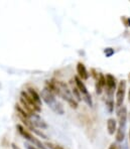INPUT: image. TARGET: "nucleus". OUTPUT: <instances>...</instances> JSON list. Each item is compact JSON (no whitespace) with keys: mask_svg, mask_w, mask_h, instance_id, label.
I'll return each instance as SVG.
<instances>
[{"mask_svg":"<svg viewBox=\"0 0 130 149\" xmlns=\"http://www.w3.org/2000/svg\"><path fill=\"white\" fill-rule=\"evenodd\" d=\"M74 80H75V84H76L77 88H78V90L80 91V93H81L82 99L85 101V102L87 103L89 106H92V105H93V102H92L91 95H90L87 87L85 86V84L82 82V80H81L79 77H75Z\"/></svg>","mask_w":130,"mask_h":149,"instance_id":"6","label":"nucleus"},{"mask_svg":"<svg viewBox=\"0 0 130 149\" xmlns=\"http://www.w3.org/2000/svg\"><path fill=\"white\" fill-rule=\"evenodd\" d=\"M129 80H130V74H129Z\"/></svg>","mask_w":130,"mask_h":149,"instance_id":"23","label":"nucleus"},{"mask_svg":"<svg viewBox=\"0 0 130 149\" xmlns=\"http://www.w3.org/2000/svg\"><path fill=\"white\" fill-rule=\"evenodd\" d=\"M30 121L34 127H39V128H47V124L37 114H31L30 115Z\"/></svg>","mask_w":130,"mask_h":149,"instance_id":"10","label":"nucleus"},{"mask_svg":"<svg viewBox=\"0 0 130 149\" xmlns=\"http://www.w3.org/2000/svg\"><path fill=\"white\" fill-rule=\"evenodd\" d=\"M108 149H121V146L118 143H116V142H113V143H111V145L109 146Z\"/></svg>","mask_w":130,"mask_h":149,"instance_id":"18","label":"nucleus"},{"mask_svg":"<svg viewBox=\"0 0 130 149\" xmlns=\"http://www.w3.org/2000/svg\"><path fill=\"white\" fill-rule=\"evenodd\" d=\"M41 99L45 102V104H47L54 112H56L57 114H59V115L64 114L63 105L57 100L56 95H54L50 90H48L47 88H45V89L41 91Z\"/></svg>","mask_w":130,"mask_h":149,"instance_id":"2","label":"nucleus"},{"mask_svg":"<svg viewBox=\"0 0 130 149\" xmlns=\"http://www.w3.org/2000/svg\"><path fill=\"white\" fill-rule=\"evenodd\" d=\"M117 128H118V123H117V121H116V119H114V118H109V119L107 120L108 133H109L110 135L116 134Z\"/></svg>","mask_w":130,"mask_h":149,"instance_id":"12","label":"nucleus"},{"mask_svg":"<svg viewBox=\"0 0 130 149\" xmlns=\"http://www.w3.org/2000/svg\"><path fill=\"white\" fill-rule=\"evenodd\" d=\"M20 103L22 108L26 112H28L29 114H36L39 113L41 110V107H39L38 105L34 102L31 98L29 97L26 91H22L20 94Z\"/></svg>","mask_w":130,"mask_h":149,"instance_id":"4","label":"nucleus"},{"mask_svg":"<svg viewBox=\"0 0 130 149\" xmlns=\"http://www.w3.org/2000/svg\"><path fill=\"white\" fill-rule=\"evenodd\" d=\"M125 93H126V81L122 80L119 82L117 85V89H116V106L117 108H121L123 106V102H124Z\"/></svg>","mask_w":130,"mask_h":149,"instance_id":"7","label":"nucleus"},{"mask_svg":"<svg viewBox=\"0 0 130 149\" xmlns=\"http://www.w3.org/2000/svg\"><path fill=\"white\" fill-rule=\"evenodd\" d=\"M26 149H39V148H37L36 147V146H34V145H31V144H26Z\"/></svg>","mask_w":130,"mask_h":149,"instance_id":"19","label":"nucleus"},{"mask_svg":"<svg viewBox=\"0 0 130 149\" xmlns=\"http://www.w3.org/2000/svg\"><path fill=\"white\" fill-rule=\"evenodd\" d=\"M106 78V94L109 99L112 100V97L114 95V91L117 89V85H116V79L113 74H107L105 76Z\"/></svg>","mask_w":130,"mask_h":149,"instance_id":"8","label":"nucleus"},{"mask_svg":"<svg viewBox=\"0 0 130 149\" xmlns=\"http://www.w3.org/2000/svg\"><path fill=\"white\" fill-rule=\"evenodd\" d=\"M25 91H26V93L29 95V97L31 98V99L34 100L39 107H41V97L38 95V93H37L36 90L32 89V88H28V89L25 90Z\"/></svg>","mask_w":130,"mask_h":149,"instance_id":"13","label":"nucleus"},{"mask_svg":"<svg viewBox=\"0 0 130 149\" xmlns=\"http://www.w3.org/2000/svg\"><path fill=\"white\" fill-rule=\"evenodd\" d=\"M128 100H129V102H130V89H129V91H128Z\"/></svg>","mask_w":130,"mask_h":149,"instance_id":"21","label":"nucleus"},{"mask_svg":"<svg viewBox=\"0 0 130 149\" xmlns=\"http://www.w3.org/2000/svg\"><path fill=\"white\" fill-rule=\"evenodd\" d=\"M45 88L48 90H50L54 95H57L59 97L63 98L72 108L76 109L78 107V101L75 99L74 95H73L72 91L70 90V88L63 83L62 81H57V80H50L48 81L45 83Z\"/></svg>","mask_w":130,"mask_h":149,"instance_id":"1","label":"nucleus"},{"mask_svg":"<svg viewBox=\"0 0 130 149\" xmlns=\"http://www.w3.org/2000/svg\"><path fill=\"white\" fill-rule=\"evenodd\" d=\"M45 145L48 146V149H65L63 146L59 145V144H56V143H52V142H47Z\"/></svg>","mask_w":130,"mask_h":149,"instance_id":"15","label":"nucleus"},{"mask_svg":"<svg viewBox=\"0 0 130 149\" xmlns=\"http://www.w3.org/2000/svg\"><path fill=\"white\" fill-rule=\"evenodd\" d=\"M106 86V78L103 74H99L97 77V84H96V93L100 95L103 92V89Z\"/></svg>","mask_w":130,"mask_h":149,"instance_id":"9","label":"nucleus"},{"mask_svg":"<svg viewBox=\"0 0 130 149\" xmlns=\"http://www.w3.org/2000/svg\"><path fill=\"white\" fill-rule=\"evenodd\" d=\"M12 147H13V149H19L18 147H16V145H15V144H12Z\"/></svg>","mask_w":130,"mask_h":149,"instance_id":"20","label":"nucleus"},{"mask_svg":"<svg viewBox=\"0 0 130 149\" xmlns=\"http://www.w3.org/2000/svg\"><path fill=\"white\" fill-rule=\"evenodd\" d=\"M129 145H130V130H129Z\"/></svg>","mask_w":130,"mask_h":149,"instance_id":"22","label":"nucleus"},{"mask_svg":"<svg viewBox=\"0 0 130 149\" xmlns=\"http://www.w3.org/2000/svg\"><path fill=\"white\" fill-rule=\"evenodd\" d=\"M16 128H17V131L19 132V134H20L24 139H26L27 141H29L30 143H31V145L36 146V147L39 148V149H47V147L41 143V141H39L36 137H34V135H32L31 133H30L29 131L25 128V127L21 126V125H17Z\"/></svg>","mask_w":130,"mask_h":149,"instance_id":"5","label":"nucleus"},{"mask_svg":"<svg viewBox=\"0 0 130 149\" xmlns=\"http://www.w3.org/2000/svg\"><path fill=\"white\" fill-rule=\"evenodd\" d=\"M107 106H108V110H109V112H112L114 109V102L111 99H109L107 101Z\"/></svg>","mask_w":130,"mask_h":149,"instance_id":"17","label":"nucleus"},{"mask_svg":"<svg viewBox=\"0 0 130 149\" xmlns=\"http://www.w3.org/2000/svg\"><path fill=\"white\" fill-rule=\"evenodd\" d=\"M77 73L81 80H88L89 79V73L86 69L85 65L83 63H78L77 65Z\"/></svg>","mask_w":130,"mask_h":149,"instance_id":"11","label":"nucleus"},{"mask_svg":"<svg viewBox=\"0 0 130 149\" xmlns=\"http://www.w3.org/2000/svg\"><path fill=\"white\" fill-rule=\"evenodd\" d=\"M118 128L116 131V141L122 142L125 137V128L127 123V108L122 106L118 110Z\"/></svg>","mask_w":130,"mask_h":149,"instance_id":"3","label":"nucleus"},{"mask_svg":"<svg viewBox=\"0 0 130 149\" xmlns=\"http://www.w3.org/2000/svg\"><path fill=\"white\" fill-rule=\"evenodd\" d=\"M71 88H72V93H73V95H74L75 99L78 101V102L82 100V96H81L80 91H79L78 88L76 86V84H75V80L71 81Z\"/></svg>","mask_w":130,"mask_h":149,"instance_id":"14","label":"nucleus"},{"mask_svg":"<svg viewBox=\"0 0 130 149\" xmlns=\"http://www.w3.org/2000/svg\"><path fill=\"white\" fill-rule=\"evenodd\" d=\"M104 54H106L107 58H110L112 54H114V49H111V47H107V49H105L104 50Z\"/></svg>","mask_w":130,"mask_h":149,"instance_id":"16","label":"nucleus"}]
</instances>
